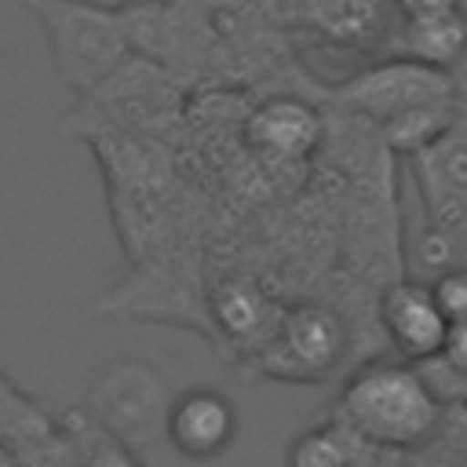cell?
Instances as JSON below:
<instances>
[{"instance_id": "cell-1", "label": "cell", "mask_w": 467, "mask_h": 467, "mask_svg": "<svg viewBox=\"0 0 467 467\" xmlns=\"http://www.w3.org/2000/svg\"><path fill=\"white\" fill-rule=\"evenodd\" d=\"M339 416L365 441L412 445L434 431L441 405L416 368L372 365L343 387Z\"/></svg>"}, {"instance_id": "cell-2", "label": "cell", "mask_w": 467, "mask_h": 467, "mask_svg": "<svg viewBox=\"0 0 467 467\" xmlns=\"http://www.w3.org/2000/svg\"><path fill=\"white\" fill-rule=\"evenodd\" d=\"M22 4L44 29L55 73L77 95H88L131 55L124 18L113 11H99L77 0H22Z\"/></svg>"}, {"instance_id": "cell-3", "label": "cell", "mask_w": 467, "mask_h": 467, "mask_svg": "<svg viewBox=\"0 0 467 467\" xmlns=\"http://www.w3.org/2000/svg\"><path fill=\"white\" fill-rule=\"evenodd\" d=\"M452 91H456V80L449 69L398 55L390 62L368 66L350 80H343L336 88V99L354 113L387 124L405 109H416L427 102H452Z\"/></svg>"}, {"instance_id": "cell-4", "label": "cell", "mask_w": 467, "mask_h": 467, "mask_svg": "<svg viewBox=\"0 0 467 467\" xmlns=\"http://www.w3.org/2000/svg\"><path fill=\"white\" fill-rule=\"evenodd\" d=\"M164 409L168 405H164L157 372L139 361H120L95 379L84 412L99 420L109 434L131 445V441H142V434H150L157 420H164Z\"/></svg>"}, {"instance_id": "cell-5", "label": "cell", "mask_w": 467, "mask_h": 467, "mask_svg": "<svg viewBox=\"0 0 467 467\" xmlns=\"http://www.w3.org/2000/svg\"><path fill=\"white\" fill-rule=\"evenodd\" d=\"M343 321L325 306L292 310L263 354V368L277 379H317L343 354Z\"/></svg>"}, {"instance_id": "cell-6", "label": "cell", "mask_w": 467, "mask_h": 467, "mask_svg": "<svg viewBox=\"0 0 467 467\" xmlns=\"http://www.w3.org/2000/svg\"><path fill=\"white\" fill-rule=\"evenodd\" d=\"M164 434L182 456L212 460L234 441L237 412H234L226 394L208 390V387H193L164 409Z\"/></svg>"}, {"instance_id": "cell-7", "label": "cell", "mask_w": 467, "mask_h": 467, "mask_svg": "<svg viewBox=\"0 0 467 467\" xmlns=\"http://www.w3.org/2000/svg\"><path fill=\"white\" fill-rule=\"evenodd\" d=\"M321 135H325L321 113L296 95H270L244 120L248 146L259 150L263 157H277V161H299V157L314 153Z\"/></svg>"}, {"instance_id": "cell-8", "label": "cell", "mask_w": 467, "mask_h": 467, "mask_svg": "<svg viewBox=\"0 0 467 467\" xmlns=\"http://www.w3.org/2000/svg\"><path fill=\"white\" fill-rule=\"evenodd\" d=\"M379 317H383V328L390 336V343L420 361V358H434L441 350V339H445V317L431 296V288L423 285H394L383 303H379Z\"/></svg>"}, {"instance_id": "cell-9", "label": "cell", "mask_w": 467, "mask_h": 467, "mask_svg": "<svg viewBox=\"0 0 467 467\" xmlns=\"http://www.w3.org/2000/svg\"><path fill=\"white\" fill-rule=\"evenodd\" d=\"M303 22L339 47H365L390 26L394 0H299Z\"/></svg>"}, {"instance_id": "cell-10", "label": "cell", "mask_w": 467, "mask_h": 467, "mask_svg": "<svg viewBox=\"0 0 467 467\" xmlns=\"http://www.w3.org/2000/svg\"><path fill=\"white\" fill-rule=\"evenodd\" d=\"M398 51L405 58L449 69L452 62H460L467 55V11L452 7L441 15L401 18L398 22Z\"/></svg>"}, {"instance_id": "cell-11", "label": "cell", "mask_w": 467, "mask_h": 467, "mask_svg": "<svg viewBox=\"0 0 467 467\" xmlns=\"http://www.w3.org/2000/svg\"><path fill=\"white\" fill-rule=\"evenodd\" d=\"M62 434H66V452L69 467H142L131 452L128 441L109 434L99 420H91L84 409H69L58 416Z\"/></svg>"}, {"instance_id": "cell-12", "label": "cell", "mask_w": 467, "mask_h": 467, "mask_svg": "<svg viewBox=\"0 0 467 467\" xmlns=\"http://www.w3.org/2000/svg\"><path fill=\"white\" fill-rule=\"evenodd\" d=\"M452 120V102H427L416 109H405L383 124V139L394 150H427L438 142V135Z\"/></svg>"}, {"instance_id": "cell-13", "label": "cell", "mask_w": 467, "mask_h": 467, "mask_svg": "<svg viewBox=\"0 0 467 467\" xmlns=\"http://www.w3.org/2000/svg\"><path fill=\"white\" fill-rule=\"evenodd\" d=\"M212 314L234 336H252L263 317V299L244 281H223L212 288Z\"/></svg>"}, {"instance_id": "cell-14", "label": "cell", "mask_w": 467, "mask_h": 467, "mask_svg": "<svg viewBox=\"0 0 467 467\" xmlns=\"http://www.w3.org/2000/svg\"><path fill=\"white\" fill-rule=\"evenodd\" d=\"M288 467H347V449L336 431H310L292 441Z\"/></svg>"}, {"instance_id": "cell-15", "label": "cell", "mask_w": 467, "mask_h": 467, "mask_svg": "<svg viewBox=\"0 0 467 467\" xmlns=\"http://www.w3.org/2000/svg\"><path fill=\"white\" fill-rule=\"evenodd\" d=\"M431 296H434V303H438L445 321H467V266L445 270L431 285Z\"/></svg>"}, {"instance_id": "cell-16", "label": "cell", "mask_w": 467, "mask_h": 467, "mask_svg": "<svg viewBox=\"0 0 467 467\" xmlns=\"http://www.w3.org/2000/svg\"><path fill=\"white\" fill-rule=\"evenodd\" d=\"M438 354L445 358L449 368H456V372L467 376V321H449L445 325V339H441V350Z\"/></svg>"}, {"instance_id": "cell-17", "label": "cell", "mask_w": 467, "mask_h": 467, "mask_svg": "<svg viewBox=\"0 0 467 467\" xmlns=\"http://www.w3.org/2000/svg\"><path fill=\"white\" fill-rule=\"evenodd\" d=\"M452 7H463V0H394L398 18H423V15H441Z\"/></svg>"}, {"instance_id": "cell-18", "label": "cell", "mask_w": 467, "mask_h": 467, "mask_svg": "<svg viewBox=\"0 0 467 467\" xmlns=\"http://www.w3.org/2000/svg\"><path fill=\"white\" fill-rule=\"evenodd\" d=\"M77 4H91L99 11H113V15H124L131 7H142V4H153V0H77Z\"/></svg>"}, {"instance_id": "cell-19", "label": "cell", "mask_w": 467, "mask_h": 467, "mask_svg": "<svg viewBox=\"0 0 467 467\" xmlns=\"http://www.w3.org/2000/svg\"><path fill=\"white\" fill-rule=\"evenodd\" d=\"M0 467H26V463H22L11 449H4V445H0Z\"/></svg>"}]
</instances>
